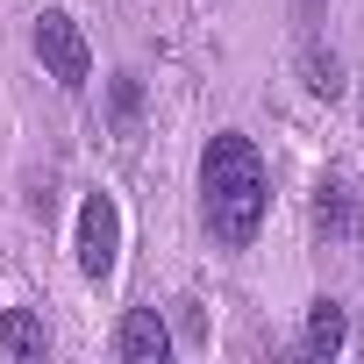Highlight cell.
<instances>
[{
    "label": "cell",
    "mask_w": 364,
    "mask_h": 364,
    "mask_svg": "<svg viewBox=\"0 0 364 364\" xmlns=\"http://www.w3.org/2000/svg\"><path fill=\"white\" fill-rule=\"evenodd\" d=\"M264 208H272V171H264V150L243 136V129H215L200 143V229L215 250H250L257 229H264Z\"/></svg>",
    "instance_id": "cell-1"
},
{
    "label": "cell",
    "mask_w": 364,
    "mask_h": 364,
    "mask_svg": "<svg viewBox=\"0 0 364 364\" xmlns=\"http://www.w3.org/2000/svg\"><path fill=\"white\" fill-rule=\"evenodd\" d=\"M29 43H36V65H43L65 93H86V79H93V43H86V29H79L65 8H43L36 29H29Z\"/></svg>",
    "instance_id": "cell-2"
},
{
    "label": "cell",
    "mask_w": 364,
    "mask_h": 364,
    "mask_svg": "<svg viewBox=\"0 0 364 364\" xmlns=\"http://www.w3.org/2000/svg\"><path fill=\"white\" fill-rule=\"evenodd\" d=\"M72 257H79V279H114V257H122V200L114 193H86L79 200V222H72Z\"/></svg>",
    "instance_id": "cell-3"
},
{
    "label": "cell",
    "mask_w": 364,
    "mask_h": 364,
    "mask_svg": "<svg viewBox=\"0 0 364 364\" xmlns=\"http://www.w3.org/2000/svg\"><path fill=\"white\" fill-rule=\"evenodd\" d=\"M114 357H122V364H164V357H171L164 314H157V307H129L122 328H114Z\"/></svg>",
    "instance_id": "cell-4"
},
{
    "label": "cell",
    "mask_w": 364,
    "mask_h": 364,
    "mask_svg": "<svg viewBox=\"0 0 364 364\" xmlns=\"http://www.w3.org/2000/svg\"><path fill=\"white\" fill-rule=\"evenodd\" d=\"M343 343H350V314H343V300H328V293H321V300H307V328H300V350L328 364V357H343Z\"/></svg>",
    "instance_id": "cell-5"
},
{
    "label": "cell",
    "mask_w": 364,
    "mask_h": 364,
    "mask_svg": "<svg viewBox=\"0 0 364 364\" xmlns=\"http://www.w3.org/2000/svg\"><path fill=\"white\" fill-rule=\"evenodd\" d=\"M314 236L321 243H350L357 236V193L343 186V178H321V193H314Z\"/></svg>",
    "instance_id": "cell-6"
},
{
    "label": "cell",
    "mask_w": 364,
    "mask_h": 364,
    "mask_svg": "<svg viewBox=\"0 0 364 364\" xmlns=\"http://www.w3.org/2000/svg\"><path fill=\"white\" fill-rule=\"evenodd\" d=\"M0 350L22 357V364H43V357H50V328H43V314H36V307H8V314H0Z\"/></svg>",
    "instance_id": "cell-7"
},
{
    "label": "cell",
    "mask_w": 364,
    "mask_h": 364,
    "mask_svg": "<svg viewBox=\"0 0 364 364\" xmlns=\"http://www.w3.org/2000/svg\"><path fill=\"white\" fill-rule=\"evenodd\" d=\"M300 72H307V93H314V100H343V86H350V79H343V58L321 50L314 36L300 43Z\"/></svg>",
    "instance_id": "cell-8"
},
{
    "label": "cell",
    "mask_w": 364,
    "mask_h": 364,
    "mask_svg": "<svg viewBox=\"0 0 364 364\" xmlns=\"http://www.w3.org/2000/svg\"><path fill=\"white\" fill-rule=\"evenodd\" d=\"M107 122H114V136H136V122H143V79L136 72L107 79Z\"/></svg>",
    "instance_id": "cell-9"
},
{
    "label": "cell",
    "mask_w": 364,
    "mask_h": 364,
    "mask_svg": "<svg viewBox=\"0 0 364 364\" xmlns=\"http://www.w3.org/2000/svg\"><path fill=\"white\" fill-rule=\"evenodd\" d=\"M321 8H328V0H293V22L314 36V22H321Z\"/></svg>",
    "instance_id": "cell-10"
}]
</instances>
